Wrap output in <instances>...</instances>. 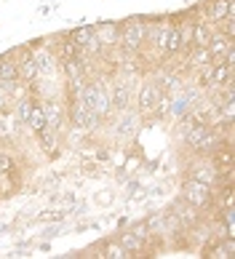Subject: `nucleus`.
Instances as JSON below:
<instances>
[{
    "label": "nucleus",
    "mask_w": 235,
    "mask_h": 259,
    "mask_svg": "<svg viewBox=\"0 0 235 259\" xmlns=\"http://www.w3.org/2000/svg\"><path fill=\"white\" fill-rule=\"evenodd\" d=\"M16 67H19V80H24L29 85L37 83V64H35V59H32L29 51H24L22 62H16Z\"/></svg>",
    "instance_id": "nucleus-9"
},
{
    "label": "nucleus",
    "mask_w": 235,
    "mask_h": 259,
    "mask_svg": "<svg viewBox=\"0 0 235 259\" xmlns=\"http://www.w3.org/2000/svg\"><path fill=\"white\" fill-rule=\"evenodd\" d=\"M41 107H43V115H46V126L59 134V131H62V126H64V118H67L64 104L59 102V99H54V97H48V99L41 102Z\"/></svg>",
    "instance_id": "nucleus-6"
},
{
    "label": "nucleus",
    "mask_w": 235,
    "mask_h": 259,
    "mask_svg": "<svg viewBox=\"0 0 235 259\" xmlns=\"http://www.w3.org/2000/svg\"><path fill=\"white\" fill-rule=\"evenodd\" d=\"M163 54H166V56H176V54H182V37H179V30H176V24H169V30H166Z\"/></svg>",
    "instance_id": "nucleus-12"
},
{
    "label": "nucleus",
    "mask_w": 235,
    "mask_h": 259,
    "mask_svg": "<svg viewBox=\"0 0 235 259\" xmlns=\"http://www.w3.org/2000/svg\"><path fill=\"white\" fill-rule=\"evenodd\" d=\"M112 193H96V200H99V203H112Z\"/></svg>",
    "instance_id": "nucleus-19"
},
{
    "label": "nucleus",
    "mask_w": 235,
    "mask_h": 259,
    "mask_svg": "<svg viewBox=\"0 0 235 259\" xmlns=\"http://www.w3.org/2000/svg\"><path fill=\"white\" fill-rule=\"evenodd\" d=\"M144 37H147V22H142V19H129V22L121 24L118 49H121L123 54H142Z\"/></svg>",
    "instance_id": "nucleus-1"
},
{
    "label": "nucleus",
    "mask_w": 235,
    "mask_h": 259,
    "mask_svg": "<svg viewBox=\"0 0 235 259\" xmlns=\"http://www.w3.org/2000/svg\"><path fill=\"white\" fill-rule=\"evenodd\" d=\"M19 78V67L16 62H11V56L0 59V80H16Z\"/></svg>",
    "instance_id": "nucleus-15"
},
{
    "label": "nucleus",
    "mask_w": 235,
    "mask_h": 259,
    "mask_svg": "<svg viewBox=\"0 0 235 259\" xmlns=\"http://www.w3.org/2000/svg\"><path fill=\"white\" fill-rule=\"evenodd\" d=\"M161 89L155 85L152 80H142L139 83V89H136V112L142 115V118H150V115L155 112V104H158V99H161Z\"/></svg>",
    "instance_id": "nucleus-3"
},
{
    "label": "nucleus",
    "mask_w": 235,
    "mask_h": 259,
    "mask_svg": "<svg viewBox=\"0 0 235 259\" xmlns=\"http://www.w3.org/2000/svg\"><path fill=\"white\" fill-rule=\"evenodd\" d=\"M24 126H29V131H32V134H41V131L46 128V115H43L41 102H37V104H32V110H29V115H27V123H24Z\"/></svg>",
    "instance_id": "nucleus-13"
},
{
    "label": "nucleus",
    "mask_w": 235,
    "mask_h": 259,
    "mask_svg": "<svg viewBox=\"0 0 235 259\" xmlns=\"http://www.w3.org/2000/svg\"><path fill=\"white\" fill-rule=\"evenodd\" d=\"M222 203H224V208H235V187H232V185L224 187V193H222Z\"/></svg>",
    "instance_id": "nucleus-17"
},
{
    "label": "nucleus",
    "mask_w": 235,
    "mask_h": 259,
    "mask_svg": "<svg viewBox=\"0 0 235 259\" xmlns=\"http://www.w3.org/2000/svg\"><path fill=\"white\" fill-rule=\"evenodd\" d=\"M190 179H198L203 185H219V166L209 155H198L190 163Z\"/></svg>",
    "instance_id": "nucleus-5"
},
{
    "label": "nucleus",
    "mask_w": 235,
    "mask_h": 259,
    "mask_svg": "<svg viewBox=\"0 0 235 259\" xmlns=\"http://www.w3.org/2000/svg\"><path fill=\"white\" fill-rule=\"evenodd\" d=\"M104 256H107V259H129L131 254L121 246V241H118V243H107V246H104Z\"/></svg>",
    "instance_id": "nucleus-16"
},
{
    "label": "nucleus",
    "mask_w": 235,
    "mask_h": 259,
    "mask_svg": "<svg viewBox=\"0 0 235 259\" xmlns=\"http://www.w3.org/2000/svg\"><path fill=\"white\" fill-rule=\"evenodd\" d=\"M94 35H96V40H99L102 51H115L118 40H121V24H96Z\"/></svg>",
    "instance_id": "nucleus-7"
},
{
    "label": "nucleus",
    "mask_w": 235,
    "mask_h": 259,
    "mask_svg": "<svg viewBox=\"0 0 235 259\" xmlns=\"http://www.w3.org/2000/svg\"><path fill=\"white\" fill-rule=\"evenodd\" d=\"M176 219H179L182 230H192L195 225L201 222V208H195L190 203H182L179 208H176Z\"/></svg>",
    "instance_id": "nucleus-10"
},
{
    "label": "nucleus",
    "mask_w": 235,
    "mask_h": 259,
    "mask_svg": "<svg viewBox=\"0 0 235 259\" xmlns=\"http://www.w3.org/2000/svg\"><path fill=\"white\" fill-rule=\"evenodd\" d=\"M182 198H184V203H190L195 208H206V206H211V200H214V187L203 185L198 179H187L182 185Z\"/></svg>",
    "instance_id": "nucleus-2"
},
{
    "label": "nucleus",
    "mask_w": 235,
    "mask_h": 259,
    "mask_svg": "<svg viewBox=\"0 0 235 259\" xmlns=\"http://www.w3.org/2000/svg\"><path fill=\"white\" fill-rule=\"evenodd\" d=\"M19 123L16 118H14V112L11 110H0V139H14L16 137V131H19Z\"/></svg>",
    "instance_id": "nucleus-11"
},
{
    "label": "nucleus",
    "mask_w": 235,
    "mask_h": 259,
    "mask_svg": "<svg viewBox=\"0 0 235 259\" xmlns=\"http://www.w3.org/2000/svg\"><path fill=\"white\" fill-rule=\"evenodd\" d=\"M235 37H227V35H222L217 27H214V32H211V37H209V46H206V49H209V54H211V59H222L224 54H227L230 49H232V43Z\"/></svg>",
    "instance_id": "nucleus-8"
},
{
    "label": "nucleus",
    "mask_w": 235,
    "mask_h": 259,
    "mask_svg": "<svg viewBox=\"0 0 235 259\" xmlns=\"http://www.w3.org/2000/svg\"><path fill=\"white\" fill-rule=\"evenodd\" d=\"M121 246H123L129 254H136V251H142V248H144V241L129 227V230H126V233L121 235Z\"/></svg>",
    "instance_id": "nucleus-14"
},
{
    "label": "nucleus",
    "mask_w": 235,
    "mask_h": 259,
    "mask_svg": "<svg viewBox=\"0 0 235 259\" xmlns=\"http://www.w3.org/2000/svg\"><path fill=\"white\" fill-rule=\"evenodd\" d=\"M235 14V3L232 0H206L198 11V19H192V22H206V24H217L222 22L224 16Z\"/></svg>",
    "instance_id": "nucleus-4"
},
{
    "label": "nucleus",
    "mask_w": 235,
    "mask_h": 259,
    "mask_svg": "<svg viewBox=\"0 0 235 259\" xmlns=\"http://www.w3.org/2000/svg\"><path fill=\"white\" fill-rule=\"evenodd\" d=\"M14 190V179H11V174H3L0 171V195H8Z\"/></svg>",
    "instance_id": "nucleus-18"
}]
</instances>
